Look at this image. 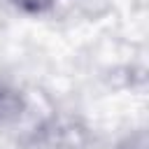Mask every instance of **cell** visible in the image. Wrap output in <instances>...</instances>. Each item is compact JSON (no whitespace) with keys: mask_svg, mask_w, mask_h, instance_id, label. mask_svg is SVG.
I'll return each instance as SVG.
<instances>
[{"mask_svg":"<svg viewBox=\"0 0 149 149\" xmlns=\"http://www.w3.org/2000/svg\"><path fill=\"white\" fill-rule=\"evenodd\" d=\"M23 112H26L23 95L16 88H12V86L0 84V123H12Z\"/></svg>","mask_w":149,"mask_h":149,"instance_id":"obj_1","label":"cell"},{"mask_svg":"<svg viewBox=\"0 0 149 149\" xmlns=\"http://www.w3.org/2000/svg\"><path fill=\"white\" fill-rule=\"evenodd\" d=\"M9 2L26 14H44L56 5V0H9Z\"/></svg>","mask_w":149,"mask_h":149,"instance_id":"obj_2","label":"cell"}]
</instances>
